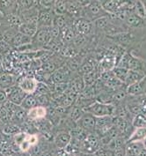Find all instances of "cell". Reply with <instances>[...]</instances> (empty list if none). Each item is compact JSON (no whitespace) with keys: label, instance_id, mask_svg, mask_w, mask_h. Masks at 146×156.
Listing matches in <instances>:
<instances>
[{"label":"cell","instance_id":"obj_18","mask_svg":"<svg viewBox=\"0 0 146 156\" xmlns=\"http://www.w3.org/2000/svg\"><path fill=\"white\" fill-rule=\"evenodd\" d=\"M31 42H32V38H31V37L26 36V35H25L23 34L18 32V33L14 35V37H13V39H12L11 44H12L14 48L19 49V48H21V47H24L26 45L30 44Z\"/></svg>","mask_w":146,"mask_h":156},{"label":"cell","instance_id":"obj_12","mask_svg":"<svg viewBox=\"0 0 146 156\" xmlns=\"http://www.w3.org/2000/svg\"><path fill=\"white\" fill-rule=\"evenodd\" d=\"M114 67H115V56L114 55L106 56L99 62L98 71L101 73L104 72L112 71Z\"/></svg>","mask_w":146,"mask_h":156},{"label":"cell","instance_id":"obj_21","mask_svg":"<svg viewBox=\"0 0 146 156\" xmlns=\"http://www.w3.org/2000/svg\"><path fill=\"white\" fill-rule=\"evenodd\" d=\"M145 76L146 73H144L129 70L124 84L126 86H130V85H132L134 83H137L140 80H144L145 78Z\"/></svg>","mask_w":146,"mask_h":156},{"label":"cell","instance_id":"obj_41","mask_svg":"<svg viewBox=\"0 0 146 156\" xmlns=\"http://www.w3.org/2000/svg\"><path fill=\"white\" fill-rule=\"evenodd\" d=\"M3 73H5V69L3 66V63L0 61V75H2Z\"/></svg>","mask_w":146,"mask_h":156},{"label":"cell","instance_id":"obj_36","mask_svg":"<svg viewBox=\"0 0 146 156\" xmlns=\"http://www.w3.org/2000/svg\"><path fill=\"white\" fill-rule=\"evenodd\" d=\"M57 0H40V5L42 8L46 9H52L54 8L55 4H56Z\"/></svg>","mask_w":146,"mask_h":156},{"label":"cell","instance_id":"obj_34","mask_svg":"<svg viewBox=\"0 0 146 156\" xmlns=\"http://www.w3.org/2000/svg\"><path fill=\"white\" fill-rule=\"evenodd\" d=\"M35 96H36V99H37L38 105H40V106L47 108V106L50 103V97H49V94H38V95H35Z\"/></svg>","mask_w":146,"mask_h":156},{"label":"cell","instance_id":"obj_17","mask_svg":"<svg viewBox=\"0 0 146 156\" xmlns=\"http://www.w3.org/2000/svg\"><path fill=\"white\" fill-rule=\"evenodd\" d=\"M145 78H144V80H142L138 82L127 86V88H126L127 94H129L130 95H134V96L140 95L141 94L144 93V91L145 89Z\"/></svg>","mask_w":146,"mask_h":156},{"label":"cell","instance_id":"obj_45","mask_svg":"<svg viewBox=\"0 0 146 156\" xmlns=\"http://www.w3.org/2000/svg\"><path fill=\"white\" fill-rule=\"evenodd\" d=\"M143 1V3L144 4V5H146V0H142Z\"/></svg>","mask_w":146,"mask_h":156},{"label":"cell","instance_id":"obj_16","mask_svg":"<svg viewBox=\"0 0 146 156\" xmlns=\"http://www.w3.org/2000/svg\"><path fill=\"white\" fill-rule=\"evenodd\" d=\"M143 149L144 146L142 141L128 142L125 147V154L126 156H138Z\"/></svg>","mask_w":146,"mask_h":156},{"label":"cell","instance_id":"obj_37","mask_svg":"<svg viewBox=\"0 0 146 156\" xmlns=\"http://www.w3.org/2000/svg\"><path fill=\"white\" fill-rule=\"evenodd\" d=\"M8 101V98H7V94L5 93V91L3 89H0V104H5V102Z\"/></svg>","mask_w":146,"mask_h":156},{"label":"cell","instance_id":"obj_35","mask_svg":"<svg viewBox=\"0 0 146 156\" xmlns=\"http://www.w3.org/2000/svg\"><path fill=\"white\" fill-rule=\"evenodd\" d=\"M3 132L7 134V135H15L17 133L19 132V128L15 126V125H12V124H9L6 125L4 129H3Z\"/></svg>","mask_w":146,"mask_h":156},{"label":"cell","instance_id":"obj_14","mask_svg":"<svg viewBox=\"0 0 146 156\" xmlns=\"http://www.w3.org/2000/svg\"><path fill=\"white\" fill-rule=\"evenodd\" d=\"M71 140V134L68 132L57 133L55 138V145L58 149H64Z\"/></svg>","mask_w":146,"mask_h":156},{"label":"cell","instance_id":"obj_22","mask_svg":"<svg viewBox=\"0 0 146 156\" xmlns=\"http://www.w3.org/2000/svg\"><path fill=\"white\" fill-rule=\"evenodd\" d=\"M12 86H15V78L12 74L5 73L0 75V89L5 90Z\"/></svg>","mask_w":146,"mask_h":156},{"label":"cell","instance_id":"obj_38","mask_svg":"<svg viewBox=\"0 0 146 156\" xmlns=\"http://www.w3.org/2000/svg\"><path fill=\"white\" fill-rule=\"evenodd\" d=\"M57 156H72L68 152H66L64 149H58L57 152Z\"/></svg>","mask_w":146,"mask_h":156},{"label":"cell","instance_id":"obj_20","mask_svg":"<svg viewBox=\"0 0 146 156\" xmlns=\"http://www.w3.org/2000/svg\"><path fill=\"white\" fill-rule=\"evenodd\" d=\"M38 30V27L36 24H32V23H26V22H22L20 26L18 28V31L19 33L23 34L26 36H29L33 38Z\"/></svg>","mask_w":146,"mask_h":156},{"label":"cell","instance_id":"obj_7","mask_svg":"<svg viewBox=\"0 0 146 156\" xmlns=\"http://www.w3.org/2000/svg\"><path fill=\"white\" fill-rule=\"evenodd\" d=\"M73 28L75 32L78 34H82L87 36L88 34L92 33V28H93V24L92 21L85 18H77V20L73 22Z\"/></svg>","mask_w":146,"mask_h":156},{"label":"cell","instance_id":"obj_46","mask_svg":"<svg viewBox=\"0 0 146 156\" xmlns=\"http://www.w3.org/2000/svg\"><path fill=\"white\" fill-rule=\"evenodd\" d=\"M1 18H3V17L1 16V14H0V23H1Z\"/></svg>","mask_w":146,"mask_h":156},{"label":"cell","instance_id":"obj_40","mask_svg":"<svg viewBox=\"0 0 146 156\" xmlns=\"http://www.w3.org/2000/svg\"><path fill=\"white\" fill-rule=\"evenodd\" d=\"M72 156H92V154H84V153H81V152H79V153H78V154H74Z\"/></svg>","mask_w":146,"mask_h":156},{"label":"cell","instance_id":"obj_25","mask_svg":"<svg viewBox=\"0 0 146 156\" xmlns=\"http://www.w3.org/2000/svg\"><path fill=\"white\" fill-rule=\"evenodd\" d=\"M37 105H38V102H37L36 96L33 94H26V95L23 101L20 104V107L22 108H24L25 110H28V109L35 107Z\"/></svg>","mask_w":146,"mask_h":156},{"label":"cell","instance_id":"obj_44","mask_svg":"<svg viewBox=\"0 0 146 156\" xmlns=\"http://www.w3.org/2000/svg\"><path fill=\"white\" fill-rule=\"evenodd\" d=\"M2 38H3V34L0 33V41H2Z\"/></svg>","mask_w":146,"mask_h":156},{"label":"cell","instance_id":"obj_47","mask_svg":"<svg viewBox=\"0 0 146 156\" xmlns=\"http://www.w3.org/2000/svg\"><path fill=\"white\" fill-rule=\"evenodd\" d=\"M12 156H14V155H12Z\"/></svg>","mask_w":146,"mask_h":156},{"label":"cell","instance_id":"obj_33","mask_svg":"<svg viewBox=\"0 0 146 156\" xmlns=\"http://www.w3.org/2000/svg\"><path fill=\"white\" fill-rule=\"evenodd\" d=\"M133 125L135 127H146V116L143 114H137L135 116Z\"/></svg>","mask_w":146,"mask_h":156},{"label":"cell","instance_id":"obj_30","mask_svg":"<svg viewBox=\"0 0 146 156\" xmlns=\"http://www.w3.org/2000/svg\"><path fill=\"white\" fill-rule=\"evenodd\" d=\"M112 71H113V73H114V77H115L116 79H118L121 82H122L124 84L125 80H126V77H127V74H128V72H129V69L115 66Z\"/></svg>","mask_w":146,"mask_h":156},{"label":"cell","instance_id":"obj_31","mask_svg":"<svg viewBox=\"0 0 146 156\" xmlns=\"http://www.w3.org/2000/svg\"><path fill=\"white\" fill-rule=\"evenodd\" d=\"M50 93V88L49 86L45 82H38L35 92L33 94L38 95V94H49Z\"/></svg>","mask_w":146,"mask_h":156},{"label":"cell","instance_id":"obj_3","mask_svg":"<svg viewBox=\"0 0 146 156\" xmlns=\"http://www.w3.org/2000/svg\"><path fill=\"white\" fill-rule=\"evenodd\" d=\"M72 77V71L68 66H61L57 68L53 73L50 74L48 85L50 87L57 83H69Z\"/></svg>","mask_w":146,"mask_h":156},{"label":"cell","instance_id":"obj_11","mask_svg":"<svg viewBox=\"0 0 146 156\" xmlns=\"http://www.w3.org/2000/svg\"><path fill=\"white\" fill-rule=\"evenodd\" d=\"M48 113L47 108L37 105L35 107L32 108L28 110H26V115L27 117L33 121H39L44 118Z\"/></svg>","mask_w":146,"mask_h":156},{"label":"cell","instance_id":"obj_24","mask_svg":"<svg viewBox=\"0 0 146 156\" xmlns=\"http://www.w3.org/2000/svg\"><path fill=\"white\" fill-rule=\"evenodd\" d=\"M146 137V127H138L130 135V138L127 140L128 142H137L143 141Z\"/></svg>","mask_w":146,"mask_h":156},{"label":"cell","instance_id":"obj_8","mask_svg":"<svg viewBox=\"0 0 146 156\" xmlns=\"http://www.w3.org/2000/svg\"><path fill=\"white\" fill-rule=\"evenodd\" d=\"M96 117L91 113L85 112L81 118L78 121V126L88 132H93L95 131Z\"/></svg>","mask_w":146,"mask_h":156},{"label":"cell","instance_id":"obj_15","mask_svg":"<svg viewBox=\"0 0 146 156\" xmlns=\"http://www.w3.org/2000/svg\"><path fill=\"white\" fill-rule=\"evenodd\" d=\"M128 69L131 71H137V72H142L146 73V63L141 58L134 57L131 55L129 62Z\"/></svg>","mask_w":146,"mask_h":156},{"label":"cell","instance_id":"obj_13","mask_svg":"<svg viewBox=\"0 0 146 156\" xmlns=\"http://www.w3.org/2000/svg\"><path fill=\"white\" fill-rule=\"evenodd\" d=\"M124 23L126 24L128 27L139 28V27H142L144 26V19L140 18L137 14H135L133 12H131L127 15L125 20H124Z\"/></svg>","mask_w":146,"mask_h":156},{"label":"cell","instance_id":"obj_32","mask_svg":"<svg viewBox=\"0 0 146 156\" xmlns=\"http://www.w3.org/2000/svg\"><path fill=\"white\" fill-rule=\"evenodd\" d=\"M84 110H83V108L80 107H78V106H74L72 107V108L71 109V112H70V114H71V118L72 119L73 121H78L80 118H81V116L84 115Z\"/></svg>","mask_w":146,"mask_h":156},{"label":"cell","instance_id":"obj_42","mask_svg":"<svg viewBox=\"0 0 146 156\" xmlns=\"http://www.w3.org/2000/svg\"><path fill=\"white\" fill-rule=\"evenodd\" d=\"M138 156H146V149L144 147V149L141 151V153L139 154V155Z\"/></svg>","mask_w":146,"mask_h":156},{"label":"cell","instance_id":"obj_5","mask_svg":"<svg viewBox=\"0 0 146 156\" xmlns=\"http://www.w3.org/2000/svg\"><path fill=\"white\" fill-rule=\"evenodd\" d=\"M55 18V12L52 9L39 8L37 27H48L53 25Z\"/></svg>","mask_w":146,"mask_h":156},{"label":"cell","instance_id":"obj_43","mask_svg":"<svg viewBox=\"0 0 146 156\" xmlns=\"http://www.w3.org/2000/svg\"><path fill=\"white\" fill-rule=\"evenodd\" d=\"M142 143H143V146H144V147L146 149V137H145V139L142 141Z\"/></svg>","mask_w":146,"mask_h":156},{"label":"cell","instance_id":"obj_39","mask_svg":"<svg viewBox=\"0 0 146 156\" xmlns=\"http://www.w3.org/2000/svg\"><path fill=\"white\" fill-rule=\"evenodd\" d=\"M40 156H57V154H55L53 152L51 151H46V152H43Z\"/></svg>","mask_w":146,"mask_h":156},{"label":"cell","instance_id":"obj_9","mask_svg":"<svg viewBox=\"0 0 146 156\" xmlns=\"http://www.w3.org/2000/svg\"><path fill=\"white\" fill-rule=\"evenodd\" d=\"M14 13H18L16 0H0L1 16L4 18Z\"/></svg>","mask_w":146,"mask_h":156},{"label":"cell","instance_id":"obj_19","mask_svg":"<svg viewBox=\"0 0 146 156\" xmlns=\"http://www.w3.org/2000/svg\"><path fill=\"white\" fill-rule=\"evenodd\" d=\"M81 5L78 0H67V14L71 17H80Z\"/></svg>","mask_w":146,"mask_h":156},{"label":"cell","instance_id":"obj_10","mask_svg":"<svg viewBox=\"0 0 146 156\" xmlns=\"http://www.w3.org/2000/svg\"><path fill=\"white\" fill-rule=\"evenodd\" d=\"M37 84H38V81L36 80L35 78L25 77L19 81L18 87L24 91L26 94H33L35 92Z\"/></svg>","mask_w":146,"mask_h":156},{"label":"cell","instance_id":"obj_2","mask_svg":"<svg viewBox=\"0 0 146 156\" xmlns=\"http://www.w3.org/2000/svg\"><path fill=\"white\" fill-rule=\"evenodd\" d=\"M84 112L91 113L95 117L100 116H112L116 113V107L114 104H106L99 101L92 103L88 107L83 108Z\"/></svg>","mask_w":146,"mask_h":156},{"label":"cell","instance_id":"obj_6","mask_svg":"<svg viewBox=\"0 0 146 156\" xmlns=\"http://www.w3.org/2000/svg\"><path fill=\"white\" fill-rule=\"evenodd\" d=\"M5 91L7 94L8 101L12 102L14 105H17V106H20L21 102L23 101V100L26 95V94L24 91L18 87V85L8 87Z\"/></svg>","mask_w":146,"mask_h":156},{"label":"cell","instance_id":"obj_29","mask_svg":"<svg viewBox=\"0 0 146 156\" xmlns=\"http://www.w3.org/2000/svg\"><path fill=\"white\" fill-rule=\"evenodd\" d=\"M111 19L108 15L106 16H102L100 18H98L97 20H95L93 22V27L96 29H99V30H104L106 27H107V25L110 23Z\"/></svg>","mask_w":146,"mask_h":156},{"label":"cell","instance_id":"obj_1","mask_svg":"<svg viewBox=\"0 0 146 156\" xmlns=\"http://www.w3.org/2000/svg\"><path fill=\"white\" fill-rule=\"evenodd\" d=\"M107 15V12L102 7L100 2L99 0L90 1L87 5H85L84 7H82L80 17L85 18L90 21H94L98 18ZM79 17V18H80Z\"/></svg>","mask_w":146,"mask_h":156},{"label":"cell","instance_id":"obj_4","mask_svg":"<svg viewBox=\"0 0 146 156\" xmlns=\"http://www.w3.org/2000/svg\"><path fill=\"white\" fill-rule=\"evenodd\" d=\"M100 140L97 134L90 132L87 137L80 142V152L84 154H94L99 148Z\"/></svg>","mask_w":146,"mask_h":156},{"label":"cell","instance_id":"obj_23","mask_svg":"<svg viewBox=\"0 0 146 156\" xmlns=\"http://www.w3.org/2000/svg\"><path fill=\"white\" fill-rule=\"evenodd\" d=\"M99 76H100V73L96 69H94L93 71L90 72L88 73L82 75L84 82H85V87L93 86L95 84V82L99 79Z\"/></svg>","mask_w":146,"mask_h":156},{"label":"cell","instance_id":"obj_27","mask_svg":"<svg viewBox=\"0 0 146 156\" xmlns=\"http://www.w3.org/2000/svg\"><path fill=\"white\" fill-rule=\"evenodd\" d=\"M133 12L135 14H137L142 19H145L146 18V7L145 5L143 3L142 0H136L135 4H134V10Z\"/></svg>","mask_w":146,"mask_h":156},{"label":"cell","instance_id":"obj_28","mask_svg":"<svg viewBox=\"0 0 146 156\" xmlns=\"http://www.w3.org/2000/svg\"><path fill=\"white\" fill-rule=\"evenodd\" d=\"M53 11L57 15L67 14V0H57Z\"/></svg>","mask_w":146,"mask_h":156},{"label":"cell","instance_id":"obj_26","mask_svg":"<svg viewBox=\"0 0 146 156\" xmlns=\"http://www.w3.org/2000/svg\"><path fill=\"white\" fill-rule=\"evenodd\" d=\"M17 7H18V13L31 9L34 6H39V5L34 0H16Z\"/></svg>","mask_w":146,"mask_h":156}]
</instances>
